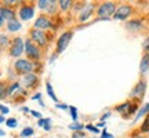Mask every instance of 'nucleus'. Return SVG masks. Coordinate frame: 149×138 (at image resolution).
Returning a JSON list of instances; mask_svg holds the SVG:
<instances>
[{"label":"nucleus","instance_id":"1","mask_svg":"<svg viewBox=\"0 0 149 138\" xmlns=\"http://www.w3.org/2000/svg\"><path fill=\"white\" fill-rule=\"evenodd\" d=\"M115 13H116V7L115 4L112 3V1H107V3H102L100 7H98V10H97V15L100 17V18H109V15H115Z\"/></svg>","mask_w":149,"mask_h":138},{"label":"nucleus","instance_id":"2","mask_svg":"<svg viewBox=\"0 0 149 138\" xmlns=\"http://www.w3.org/2000/svg\"><path fill=\"white\" fill-rule=\"evenodd\" d=\"M25 50V43L22 42L21 37H15L14 42H13V46L10 47V55L11 57H15L18 58L22 54V51Z\"/></svg>","mask_w":149,"mask_h":138},{"label":"nucleus","instance_id":"3","mask_svg":"<svg viewBox=\"0 0 149 138\" xmlns=\"http://www.w3.org/2000/svg\"><path fill=\"white\" fill-rule=\"evenodd\" d=\"M14 66H15V69L18 72L25 73V75L32 73V70H33V64L31 61H28V59H18V61H15Z\"/></svg>","mask_w":149,"mask_h":138},{"label":"nucleus","instance_id":"4","mask_svg":"<svg viewBox=\"0 0 149 138\" xmlns=\"http://www.w3.org/2000/svg\"><path fill=\"white\" fill-rule=\"evenodd\" d=\"M72 35H73L72 32H65L59 36L58 42H57V53H62L65 48L68 47L70 39H72Z\"/></svg>","mask_w":149,"mask_h":138},{"label":"nucleus","instance_id":"5","mask_svg":"<svg viewBox=\"0 0 149 138\" xmlns=\"http://www.w3.org/2000/svg\"><path fill=\"white\" fill-rule=\"evenodd\" d=\"M31 39H32V42H35L36 44L42 46V47L47 44L46 35H44V32L40 31V29H32V31H31Z\"/></svg>","mask_w":149,"mask_h":138},{"label":"nucleus","instance_id":"6","mask_svg":"<svg viewBox=\"0 0 149 138\" xmlns=\"http://www.w3.org/2000/svg\"><path fill=\"white\" fill-rule=\"evenodd\" d=\"M25 53H26V55L29 58H32V59H39V57H40L39 48H37L32 43V40H29V39L25 42Z\"/></svg>","mask_w":149,"mask_h":138},{"label":"nucleus","instance_id":"7","mask_svg":"<svg viewBox=\"0 0 149 138\" xmlns=\"http://www.w3.org/2000/svg\"><path fill=\"white\" fill-rule=\"evenodd\" d=\"M130 14H131V7L130 6H120L116 10L113 18L115 20H126V18H128Z\"/></svg>","mask_w":149,"mask_h":138},{"label":"nucleus","instance_id":"8","mask_svg":"<svg viewBox=\"0 0 149 138\" xmlns=\"http://www.w3.org/2000/svg\"><path fill=\"white\" fill-rule=\"evenodd\" d=\"M145 91H146V82L145 80H139V83L135 87H134V90L131 91V97H138V98H142L145 94Z\"/></svg>","mask_w":149,"mask_h":138},{"label":"nucleus","instance_id":"9","mask_svg":"<svg viewBox=\"0 0 149 138\" xmlns=\"http://www.w3.org/2000/svg\"><path fill=\"white\" fill-rule=\"evenodd\" d=\"M33 14H35V10H33L32 6H22L21 10H19V17L24 21H29L33 17Z\"/></svg>","mask_w":149,"mask_h":138},{"label":"nucleus","instance_id":"10","mask_svg":"<svg viewBox=\"0 0 149 138\" xmlns=\"http://www.w3.org/2000/svg\"><path fill=\"white\" fill-rule=\"evenodd\" d=\"M22 84L28 87V89H32L37 84V76L33 73H28L24 76V79H22Z\"/></svg>","mask_w":149,"mask_h":138},{"label":"nucleus","instance_id":"11","mask_svg":"<svg viewBox=\"0 0 149 138\" xmlns=\"http://www.w3.org/2000/svg\"><path fill=\"white\" fill-rule=\"evenodd\" d=\"M51 21L48 20V18H46V17H40V18H37L36 22H35V29H40V31H43V29H47V28H51Z\"/></svg>","mask_w":149,"mask_h":138},{"label":"nucleus","instance_id":"12","mask_svg":"<svg viewBox=\"0 0 149 138\" xmlns=\"http://www.w3.org/2000/svg\"><path fill=\"white\" fill-rule=\"evenodd\" d=\"M14 11L10 10V8H7V7H1L0 8V18H3V20H7V22H11L14 21Z\"/></svg>","mask_w":149,"mask_h":138},{"label":"nucleus","instance_id":"13","mask_svg":"<svg viewBox=\"0 0 149 138\" xmlns=\"http://www.w3.org/2000/svg\"><path fill=\"white\" fill-rule=\"evenodd\" d=\"M93 10H94V6L91 4H87L84 7V8H83V11H81V14H80V21H86V20H87V18H88V17L91 15V13H93Z\"/></svg>","mask_w":149,"mask_h":138},{"label":"nucleus","instance_id":"14","mask_svg":"<svg viewBox=\"0 0 149 138\" xmlns=\"http://www.w3.org/2000/svg\"><path fill=\"white\" fill-rule=\"evenodd\" d=\"M139 69H141V73H146L149 69V54H145L142 59H141V64H139Z\"/></svg>","mask_w":149,"mask_h":138},{"label":"nucleus","instance_id":"15","mask_svg":"<svg viewBox=\"0 0 149 138\" xmlns=\"http://www.w3.org/2000/svg\"><path fill=\"white\" fill-rule=\"evenodd\" d=\"M7 28H8V31H10V32H17V31H19V29H21V22L18 21V20H14V21H11V22H7Z\"/></svg>","mask_w":149,"mask_h":138},{"label":"nucleus","instance_id":"16","mask_svg":"<svg viewBox=\"0 0 149 138\" xmlns=\"http://www.w3.org/2000/svg\"><path fill=\"white\" fill-rule=\"evenodd\" d=\"M131 102H124V104H122V105L116 106V111L120 112V113H126V112H130V109H131Z\"/></svg>","mask_w":149,"mask_h":138},{"label":"nucleus","instance_id":"17","mask_svg":"<svg viewBox=\"0 0 149 138\" xmlns=\"http://www.w3.org/2000/svg\"><path fill=\"white\" fill-rule=\"evenodd\" d=\"M46 89H47V93H48V95L51 97V98H53V101L54 102H57L58 101V98H57V95H55V94H54V90H53V86L50 84V83H46Z\"/></svg>","mask_w":149,"mask_h":138},{"label":"nucleus","instance_id":"18","mask_svg":"<svg viewBox=\"0 0 149 138\" xmlns=\"http://www.w3.org/2000/svg\"><path fill=\"white\" fill-rule=\"evenodd\" d=\"M141 131L142 133H149V115L145 116V120L142 122V126H141Z\"/></svg>","mask_w":149,"mask_h":138},{"label":"nucleus","instance_id":"19","mask_svg":"<svg viewBox=\"0 0 149 138\" xmlns=\"http://www.w3.org/2000/svg\"><path fill=\"white\" fill-rule=\"evenodd\" d=\"M127 28L128 29H139V28H141V21H138V20H135V21H128Z\"/></svg>","mask_w":149,"mask_h":138},{"label":"nucleus","instance_id":"20","mask_svg":"<svg viewBox=\"0 0 149 138\" xmlns=\"http://www.w3.org/2000/svg\"><path fill=\"white\" fill-rule=\"evenodd\" d=\"M58 3H59V7H61V10L62 11H66L70 7V4H72L70 0H61V1H58Z\"/></svg>","mask_w":149,"mask_h":138},{"label":"nucleus","instance_id":"21","mask_svg":"<svg viewBox=\"0 0 149 138\" xmlns=\"http://www.w3.org/2000/svg\"><path fill=\"white\" fill-rule=\"evenodd\" d=\"M7 44H8V37L6 33H1L0 35V46H1V48H6Z\"/></svg>","mask_w":149,"mask_h":138},{"label":"nucleus","instance_id":"22","mask_svg":"<svg viewBox=\"0 0 149 138\" xmlns=\"http://www.w3.org/2000/svg\"><path fill=\"white\" fill-rule=\"evenodd\" d=\"M50 3H51L50 0H39V1H37V6H39L40 10H46V8H48Z\"/></svg>","mask_w":149,"mask_h":138},{"label":"nucleus","instance_id":"23","mask_svg":"<svg viewBox=\"0 0 149 138\" xmlns=\"http://www.w3.org/2000/svg\"><path fill=\"white\" fill-rule=\"evenodd\" d=\"M33 134V128L32 127H25L24 130L21 131V137H29Z\"/></svg>","mask_w":149,"mask_h":138},{"label":"nucleus","instance_id":"24","mask_svg":"<svg viewBox=\"0 0 149 138\" xmlns=\"http://www.w3.org/2000/svg\"><path fill=\"white\" fill-rule=\"evenodd\" d=\"M6 124H7V127L14 128V127L17 126V119H14V117H10V119H7V122H6Z\"/></svg>","mask_w":149,"mask_h":138},{"label":"nucleus","instance_id":"25","mask_svg":"<svg viewBox=\"0 0 149 138\" xmlns=\"http://www.w3.org/2000/svg\"><path fill=\"white\" fill-rule=\"evenodd\" d=\"M69 128H70V130H76V131H80V130H83V128H84V126H83V124H79V123H74V124H70Z\"/></svg>","mask_w":149,"mask_h":138},{"label":"nucleus","instance_id":"26","mask_svg":"<svg viewBox=\"0 0 149 138\" xmlns=\"http://www.w3.org/2000/svg\"><path fill=\"white\" fill-rule=\"evenodd\" d=\"M76 112H77V109H76L74 106H72V108H70V115H72V119H73L74 122H76V119H77V113H76Z\"/></svg>","mask_w":149,"mask_h":138},{"label":"nucleus","instance_id":"27","mask_svg":"<svg viewBox=\"0 0 149 138\" xmlns=\"http://www.w3.org/2000/svg\"><path fill=\"white\" fill-rule=\"evenodd\" d=\"M142 48H144L145 51H149V37H146L142 43Z\"/></svg>","mask_w":149,"mask_h":138},{"label":"nucleus","instance_id":"28","mask_svg":"<svg viewBox=\"0 0 149 138\" xmlns=\"http://www.w3.org/2000/svg\"><path fill=\"white\" fill-rule=\"evenodd\" d=\"M50 122H51L50 119H40V120H39V126H42V127H44V126H46V124H48Z\"/></svg>","mask_w":149,"mask_h":138},{"label":"nucleus","instance_id":"29","mask_svg":"<svg viewBox=\"0 0 149 138\" xmlns=\"http://www.w3.org/2000/svg\"><path fill=\"white\" fill-rule=\"evenodd\" d=\"M86 128H87V130H90V131H93V133H98V131H100L98 127H94V126H91V124H87Z\"/></svg>","mask_w":149,"mask_h":138},{"label":"nucleus","instance_id":"30","mask_svg":"<svg viewBox=\"0 0 149 138\" xmlns=\"http://www.w3.org/2000/svg\"><path fill=\"white\" fill-rule=\"evenodd\" d=\"M0 112H1V115H6V113H8V112H10V109H8L6 105H1L0 106Z\"/></svg>","mask_w":149,"mask_h":138},{"label":"nucleus","instance_id":"31","mask_svg":"<svg viewBox=\"0 0 149 138\" xmlns=\"http://www.w3.org/2000/svg\"><path fill=\"white\" fill-rule=\"evenodd\" d=\"M18 87H19V84H18V83H14V84L8 89V93H10V94H13V93H14V90H17Z\"/></svg>","mask_w":149,"mask_h":138},{"label":"nucleus","instance_id":"32","mask_svg":"<svg viewBox=\"0 0 149 138\" xmlns=\"http://www.w3.org/2000/svg\"><path fill=\"white\" fill-rule=\"evenodd\" d=\"M31 113H32V116H35V117H37L39 120L42 119V113H39V112H36V111H29Z\"/></svg>","mask_w":149,"mask_h":138},{"label":"nucleus","instance_id":"33","mask_svg":"<svg viewBox=\"0 0 149 138\" xmlns=\"http://www.w3.org/2000/svg\"><path fill=\"white\" fill-rule=\"evenodd\" d=\"M101 138H113V137H112L111 134L108 133L107 130H104V133H102V137H101Z\"/></svg>","mask_w":149,"mask_h":138},{"label":"nucleus","instance_id":"34","mask_svg":"<svg viewBox=\"0 0 149 138\" xmlns=\"http://www.w3.org/2000/svg\"><path fill=\"white\" fill-rule=\"evenodd\" d=\"M81 137H83V133H80V131L73 134V138H81Z\"/></svg>","mask_w":149,"mask_h":138},{"label":"nucleus","instance_id":"35","mask_svg":"<svg viewBox=\"0 0 149 138\" xmlns=\"http://www.w3.org/2000/svg\"><path fill=\"white\" fill-rule=\"evenodd\" d=\"M57 106L61 108V109H66V108H68V105H65V104H57Z\"/></svg>","mask_w":149,"mask_h":138},{"label":"nucleus","instance_id":"36","mask_svg":"<svg viewBox=\"0 0 149 138\" xmlns=\"http://www.w3.org/2000/svg\"><path fill=\"white\" fill-rule=\"evenodd\" d=\"M135 111H137V105H133L130 109V113H135Z\"/></svg>","mask_w":149,"mask_h":138},{"label":"nucleus","instance_id":"37","mask_svg":"<svg viewBox=\"0 0 149 138\" xmlns=\"http://www.w3.org/2000/svg\"><path fill=\"white\" fill-rule=\"evenodd\" d=\"M32 98H33V100H40V98H42V94H35Z\"/></svg>","mask_w":149,"mask_h":138},{"label":"nucleus","instance_id":"38","mask_svg":"<svg viewBox=\"0 0 149 138\" xmlns=\"http://www.w3.org/2000/svg\"><path fill=\"white\" fill-rule=\"evenodd\" d=\"M44 130H46V131H48V130H51V126H50V123L44 126Z\"/></svg>","mask_w":149,"mask_h":138},{"label":"nucleus","instance_id":"39","mask_svg":"<svg viewBox=\"0 0 149 138\" xmlns=\"http://www.w3.org/2000/svg\"><path fill=\"white\" fill-rule=\"evenodd\" d=\"M3 3H7V4H14V3H17L15 0H8V1H3Z\"/></svg>","mask_w":149,"mask_h":138},{"label":"nucleus","instance_id":"40","mask_svg":"<svg viewBox=\"0 0 149 138\" xmlns=\"http://www.w3.org/2000/svg\"><path fill=\"white\" fill-rule=\"evenodd\" d=\"M4 91H6L4 86H1V98H4Z\"/></svg>","mask_w":149,"mask_h":138},{"label":"nucleus","instance_id":"41","mask_svg":"<svg viewBox=\"0 0 149 138\" xmlns=\"http://www.w3.org/2000/svg\"><path fill=\"white\" fill-rule=\"evenodd\" d=\"M104 126H105V123H104V122H101V123H98V127H104Z\"/></svg>","mask_w":149,"mask_h":138},{"label":"nucleus","instance_id":"42","mask_svg":"<svg viewBox=\"0 0 149 138\" xmlns=\"http://www.w3.org/2000/svg\"><path fill=\"white\" fill-rule=\"evenodd\" d=\"M3 24H4V20H3V18H0V26H3Z\"/></svg>","mask_w":149,"mask_h":138},{"label":"nucleus","instance_id":"43","mask_svg":"<svg viewBox=\"0 0 149 138\" xmlns=\"http://www.w3.org/2000/svg\"><path fill=\"white\" fill-rule=\"evenodd\" d=\"M108 116H109V113H107V115H104V116H102V120H105V119H107Z\"/></svg>","mask_w":149,"mask_h":138}]
</instances>
